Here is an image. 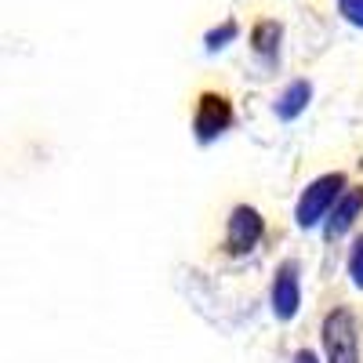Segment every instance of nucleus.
I'll return each mask as SVG.
<instances>
[{
	"mask_svg": "<svg viewBox=\"0 0 363 363\" xmlns=\"http://www.w3.org/2000/svg\"><path fill=\"white\" fill-rule=\"evenodd\" d=\"M342 189H345V174H320L316 182H309V189L298 196V207H294V218L301 229H313L320 222H327V215L335 211V203L342 200Z\"/></svg>",
	"mask_w": 363,
	"mask_h": 363,
	"instance_id": "1",
	"label": "nucleus"
},
{
	"mask_svg": "<svg viewBox=\"0 0 363 363\" xmlns=\"http://www.w3.org/2000/svg\"><path fill=\"white\" fill-rule=\"evenodd\" d=\"M323 352H327V363H359L356 316L349 309L327 313V320H323Z\"/></svg>",
	"mask_w": 363,
	"mask_h": 363,
	"instance_id": "2",
	"label": "nucleus"
},
{
	"mask_svg": "<svg viewBox=\"0 0 363 363\" xmlns=\"http://www.w3.org/2000/svg\"><path fill=\"white\" fill-rule=\"evenodd\" d=\"M262 233H265V222H262V215H258L251 203L233 207V215H229V236H225L229 255H251L255 244L262 240Z\"/></svg>",
	"mask_w": 363,
	"mask_h": 363,
	"instance_id": "3",
	"label": "nucleus"
},
{
	"mask_svg": "<svg viewBox=\"0 0 363 363\" xmlns=\"http://www.w3.org/2000/svg\"><path fill=\"white\" fill-rule=\"evenodd\" d=\"M193 128H196V142H215L218 135H225L233 128V106L222 95H200Z\"/></svg>",
	"mask_w": 363,
	"mask_h": 363,
	"instance_id": "4",
	"label": "nucleus"
},
{
	"mask_svg": "<svg viewBox=\"0 0 363 363\" xmlns=\"http://www.w3.org/2000/svg\"><path fill=\"white\" fill-rule=\"evenodd\" d=\"M301 309V284H298V262H284L272 280V313L277 320H294Z\"/></svg>",
	"mask_w": 363,
	"mask_h": 363,
	"instance_id": "5",
	"label": "nucleus"
},
{
	"mask_svg": "<svg viewBox=\"0 0 363 363\" xmlns=\"http://www.w3.org/2000/svg\"><path fill=\"white\" fill-rule=\"evenodd\" d=\"M359 211H363V189H349V193H342V200L335 203V211L327 215V225H323L327 240H338L342 233H349V225L359 218Z\"/></svg>",
	"mask_w": 363,
	"mask_h": 363,
	"instance_id": "6",
	"label": "nucleus"
},
{
	"mask_svg": "<svg viewBox=\"0 0 363 363\" xmlns=\"http://www.w3.org/2000/svg\"><path fill=\"white\" fill-rule=\"evenodd\" d=\"M309 99H313V84H309V80H294L284 95H280V102H277V116H280V120L301 116V113H306V106H309Z\"/></svg>",
	"mask_w": 363,
	"mask_h": 363,
	"instance_id": "7",
	"label": "nucleus"
},
{
	"mask_svg": "<svg viewBox=\"0 0 363 363\" xmlns=\"http://www.w3.org/2000/svg\"><path fill=\"white\" fill-rule=\"evenodd\" d=\"M277 44H280V26H277V22H262V26L255 29V51H258V55L265 51V55L272 58V55H277Z\"/></svg>",
	"mask_w": 363,
	"mask_h": 363,
	"instance_id": "8",
	"label": "nucleus"
},
{
	"mask_svg": "<svg viewBox=\"0 0 363 363\" xmlns=\"http://www.w3.org/2000/svg\"><path fill=\"white\" fill-rule=\"evenodd\" d=\"M349 277H352V284L363 291V236L352 244V251H349Z\"/></svg>",
	"mask_w": 363,
	"mask_h": 363,
	"instance_id": "9",
	"label": "nucleus"
},
{
	"mask_svg": "<svg viewBox=\"0 0 363 363\" xmlns=\"http://www.w3.org/2000/svg\"><path fill=\"white\" fill-rule=\"evenodd\" d=\"M229 37H236V22H222L218 29H211V33H207V48H211V51H218Z\"/></svg>",
	"mask_w": 363,
	"mask_h": 363,
	"instance_id": "10",
	"label": "nucleus"
},
{
	"mask_svg": "<svg viewBox=\"0 0 363 363\" xmlns=\"http://www.w3.org/2000/svg\"><path fill=\"white\" fill-rule=\"evenodd\" d=\"M338 8H342L345 22H352V26L363 29V0H338Z\"/></svg>",
	"mask_w": 363,
	"mask_h": 363,
	"instance_id": "11",
	"label": "nucleus"
},
{
	"mask_svg": "<svg viewBox=\"0 0 363 363\" xmlns=\"http://www.w3.org/2000/svg\"><path fill=\"white\" fill-rule=\"evenodd\" d=\"M294 363H320V356H316L313 349H298V352H294Z\"/></svg>",
	"mask_w": 363,
	"mask_h": 363,
	"instance_id": "12",
	"label": "nucleus"
}]
</instances>
